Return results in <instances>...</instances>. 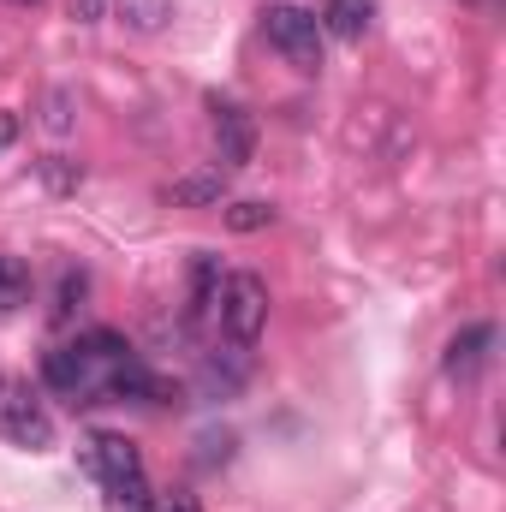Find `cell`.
Instances as JSON below:
<instances>
[{"label": "cell", "mask_w": 506, "mask_h": 512, "mask_svg": "<svg viewBox=\"0 0 506 512\" xmlns=\"http://www.w3.org/2000/svg\"><path fill=\"white\" fill-rule=\"evenodd\" d=\"M131 358L137 352L114 328H90V334H78V340H66V346H54L42 358V382L54 387L60 399H72V405H102L114 376L126 370Z\"/></svg>", "instance_id": "obj_1"}, {"label": "cell", "mask_w": 506, "mask_h": 512, "mask_svg": "<svg viewBox=\"0 0 506 512\" xmlns=\"http://www.w3.org/2000/svg\"><path fill=\"white\" fill-rule=\"evenodd\" d=\"M215 328H221L233 346H251L256 334L268 328V286H262V274L239 268V274H227V280H221V298H215Z\"/></svg>", "instance_id": "obj_2"}, {"label": "cell", "mask_w": 506, "mask_h": 512, "mask_svg": "<svg viewBox=\"0 0 506 512\" xmlns=\"http://www.w3.org/2000/svg\"><path fill=\"white\" fill-rule=\"evenodd\" d=\"M0 435L24 453H48L54 447V417L36 399V387L24 376H0Z\"/></svg>", "instance_id": "obj_3"}, {"label": "cell", "mask_w": 506, "mask_h": 512, "mask_svg": "<svg viewBox=\"0 0 506 512\" xmlns=\"http://www.w3.org/2000/svg\"><path fill=\"white\" fill-rule=\"evenodd\" d=\"M262 36H268V48L286 66L322 72V24H316V12H304V6H268L262 12Z\"/></svg>", "instance_id": "obj_4"}, {"label": "cell", "mask_w": 506, "mask_h": 512, "mask_svg": "<svg viewBox=\"0 0 506 512\" xmlns=\"http://www.w3.org/2000/svg\"><path fill=\"white\" fill-rule=\"evenodd\" d=\"M90 471L102 477L108 495L143 489V453L131 447L126 435H114V429H96V435H90Z\"/></svg>", "instance_id": "obj_5"}, {"label": "cell", "mask_w": 506, "mask_h": 512, "mask_svg": "<svg viewBox=\"0 0 506 512\" xmlns=\"http://www.w3.org/2000/svg\"><path fill=\"white\" fill-rule=\"evenodd\" d=\"M209 131H215V155H221V167H251V155H256V120L239 108V102L209 96Z\"/></svg>", "instance_id": "obj_6"}, {"label": "cell", "mask_w": 506, "mask_h": 512, "mask_svg": "<svg viewBox=\"0 0 506 512\" xmlns=\"http://www.w3.org/2000/svg\"><path fill=\"white\" fill-rule=\"evenodd\" d=\"M489 358H495V322H471V328H459L453 340H447V376L453 382H477L483 370H489Z\"/></svg>", "instance_id": "obj_7"}, {"label": "cell", "mask_w": 506, "mask_h": 512, "mask_svg": "<svg viewBox=\"0 0 506 512\" xmlns=\"http://www.w3.org/2000/svg\"><path fill=\"white\" fill-rule=\"evenodd\" d=\"M221 197H227V167L191 173V179H173L167 185V203H179V209H221Z\"/></svg>", "instance_id": "obj_8"}, {"label": "cell", "mask_w": 506, "mask_h": 512, "mask_svg": "<svg viewBox=\"0 0 506 512\" xmlns=\"http://www.w3.org/2000/svg\"><path fill=\"white\" fill-rule=\"evenodd\" d=\"M370 18H376V6H370V0H328L316 24H322V36H340V42H364Z\"/></svg>", "instance_id": "obj_9"}, {"label": "cell", "mask_w": 506, "mask_h": 512, "mask_svg": "<svg viewBox=\"0 0 506 512\" xmlns=\"http://www.w3.org/2000/svg\"><path fill=\"white\" fill-rule=\"evenodd\" d=\"M114 12H120V24H126V30L155 36V30L173 18V0H114Z\"/></svg>", "instance_id": "obj_10"}, {"label": "cell", "mask_w": 506, "mask_h": 512, "mask_svg": "<svg viewBox=\"0 0 506 512\" xmlns=\"http://www.w3.org/2000/svg\"><path fill=\"white\" fill-rule=\"evenodd\" d=\"M24 304H30V268L18 256H0V316H12Z\"/></svg>", "instance_id": "obj_11"}, {"label": "cell", "mask_w": 506, "mask_h": 512, "mask_svg": "<svg viewBox=\"0 0 506 512\" xmlns=\"http://www.w3.org/2000/svg\"><path fill=\"white\" fill-rule=\"evenodd\" d=\"M268 221H274L268 203H233V209H227V227H233V233H256V227H268Z\"/></svg>", "instance_id": "obj_12"}, {"label": "cell", "mask_w": 506, "mask_h": 512, "mask_svg": "<svg viewBox=\"0 0 506 512\" xmlns=\"http://www.w3.org/2000/svg\"><path fill=\"white\" fill-rule=\"evenodd\" d=\"M84 286H90V280H84L78 268H66V274H60V304H54V322H72V304L84 298Z\"/></svg>", "instance_id": "obj_13"}, {"label": "cell", "mask_w": 506, "mask_h": 512, "mask_svg": "<svg viewBox=\"0 0 506 512\" xmlns=\"http://www.w3.org/2000/svg\"><path fill=\"white\" fill-rule=\"evenodd\" d=\"M137 512H203V507H197V495H179V489L155 495V489H149V495H143V507H137Z\"/></svg>", "instance_id": "obj_14"}, {"label": "cell", "mask_w": 506, "mask_h": 512, "mask_svg": "<svg viewBox=\"0 0 506 512\" xmlns=\"http://www.w3.org/2000/svg\"><path fill=\"white\" fill-rule=\"evenodd\" d=\"M102 12H108V0H72V18H78V24H96Z\"/></svg>", "instance_id": "obj_15"}, {"label": "cell", "mask_w": 506, "mask_h": 512, "mask_svg": "<svg viewBox=\"0 0 506 512\" xmlns=\"http://www.w3.org/2000/svg\"><path fill=\"white\" fill-rule=\"evenodd\" d=\"M72 114H66V96H48V131H66Z\"/></svg>", "instance_id": "obj_16"}, {"label": "cell", "mask_w": 506, "mask_h": 512, "mask_svg": "<svg viewBox=\"0 0 506 512\" xmlns=\"http://www.w3.org/2000/svg\"><path fill=\"white\" fill-rule=\"evenodd\" d=\"M12 137H18V114H0V149H6Z\"/></svg>", "instance_id": "obj_17"}]
</instances>
